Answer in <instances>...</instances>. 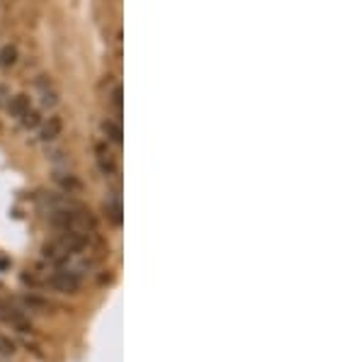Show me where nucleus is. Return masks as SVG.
<instances>
[{
	"label": "nucleus",
	"instance_id": "obj_1",
	"mask_svg": "<svg viewBox=\"0 0 364 362\" xmlns=\"http://www.w3.org/2000/svg\"><path fill=\"white\" fill-rule=\"evenodd\" d=\"M80 284H83L80 282V275L70 270H58L49 277V287L61 292V294H75L80 289Z\"/></svg>",
	"mask_w": 364,
	"mask_h": 362
},
{
	"label": "nucleus",
	"instance_id": "obj_2",
	"mask_svg": "<svg viewBox=\"0 0 364 362\" xmlns=\"http://www.w3.org/2000/svg\"><path fill=\"white\" fill-rule=\"evenodd\" d=\"M95 154H97V166H100V171H102V175H114L117 173V156H114V151L109 149V144L100 142L95 146Z\"/></svg>",
	"mask_w": 364,
	"mask_h": 362
},
{
	"label": "nucleus",
	"instance_id": "obj_3",
	"mask_svg": "<svg viewBox=\"0 0 364 362\" xmlns=\"http://www.w3.org/2000/svg\"><path fill=\"white\" fill-rule=\"evenodd\" d=\"M0 321H5V324H10V326H15V329H20L22 334L32 331L29 321L25 319V312H17V309L10 307V304H0Z\"/></svg>",
	"mask_w": 364,
	"mask_h": 362
},
{
	"label": "nucleus",
	"instance_id": "obj_4",
	"mask_svg": "<svg viewBox=\"0 0 364 362\" xmlns=\"http://www.w3.org/2000/svg\"><path fill=\"white\" fill-rule=\"evenodd\" d=\"M61 132H63V119L58 115H51L49 119H44L39 124V139L42 142H56L61 137Z\"/></svg>",
	"mask_w": 364,
	"mask_h": 362
},
{
	"label": "nucleus",
	"instance_id": "obj_5",
	"mask_svg": "<svg viewBox=\"0 0 364 362\" xmlns=\"http://www.w3.org/2000/svg\"><path fill=\"white\" fill-rule=\"evenodd\" d=\"M37 87H39V92H42V105H44V107H56L58 92L54 90V85H51V80L46 78V75H42V78L37 80Z\"/></svg>",
	"mask_w": 364,
	"mask_h": 362
},
{
	"label": "nucleus",
	"instance_id": "obj_6",
	"mask_svg": "<svg viewBox=\"0 0 364 362\" xmlns=\"http://www.w3.org/2000/svg\"><path fill=\"white\" fill-rule=\"evenodd\" d=\"M102 134H105V139H107V142L122 144V127H119V122L105 119L102 122Z\"/></svg>",
	"mask_w": 364,
	"mask_h": 362
},
{
	"label": "nucleus",
	"instance_id": "obj_7",
	"mask_svg": "<svg viewBox=\"0 0 364 362\" xmlns=\"http://www.w3.org/2000/svg\"><path fill=\"white\" fill-rule=\"evenodd\" d=\"M29 107H32V105H29V97L22 95V92H20V95H15L13 100H10V115L17 117V119H20V117L25 115Z\"/></svg>",
	"mask_w": 364,
	"mask_h": 362
},
{
	"label": "nucleus",
	"instance_id": "obj_8",
	"mask_svg": "<svg viewBox=\"0 0 364 362\" xmlns=\"http://www.w3.org/2000/svg\"><path fill=\"white\" fill-rule=\"evenodd\" d=\"M20 122H22V127H25L27 132H32V129H39V124H42V117H39L37 110L29 107L27 112L20 117Z\"/></svg>",
	"mask_w": 364,
	"mask_h": 362
},
{
	"label": "nucleus",
	"instance_id": "obj_9",
	"mask_svg": "<svg viewBox=\"0 0 364 362\" xmlns=\"http://www.w3.org/2000/svg\"><path fill=\"white\" fill-rule=\"evenodd\" d=\"M17 58H20V54H17L15 46H10V44H8V46H3V49H0V66H5V68L15 66Z\"/></svg>",
	"mask_w": 364,
	"mask_h": 362
},
{
	"label": "nucleus",
	"instance_id": "obj_10",
	"mask_svg": "<svg viewBox=\"0 0 364 362\" xmlns=\"http://www.w3.org/2000/svg\"><path fill=\"white\" fill-rule=\"evenodd\" d=\"M17 353V343L5 334H0V358H13Z\"/></svg>",
	"mask_w": 364,
	"mask_h": 362
},
{
	"label": "nucleus",
	"instance_id": "obj_11",
	"mask_svg": "<svg viewBox=\"0 0 364 362\" xmlns=\"http://www.w3.org/2000/svg\"><path fill=\"white\" fill-rule=\"evenodd\" d=\"M107 217H109V221H112L114 226L122 224V204L119 202H109L107 204Z\"/></svg>",
	"mask_w": 364,
	"mask_h": 362
},
{
	"label": "nucleus",
	"instance_id": "obj_12",
	"mask_svg": "<svg viewBox=\"0 0 364 362\" xmlns=\"http://www.w3.org/2000/svg\"><path fill=\"white\" fill-rule=\"evenodd\" d=\"M109 105H112L114 115L119 117V115H122V87H119V85H114L112 95H109Z\"/></svg>",
	"mask_w": 364,
	"mask_h": 362
},
{
	"label": "nucleus",
	"instance_id": "obj_13",
	"mask_svg": "<svg viewBox=\"0 0 364 362\" xmlns=\"http://www.w3.org/2000/svg\"><path fill=\"white\" fill-rule=\"evenodd\" d=\"M58 183H61L63 188H66L68 192H73V190H80V183H78V180L73 178V175H68V178H58Z\"/></svg>",
	"mask_w": 364,
	"mask_h": 362
}]
</instances>
